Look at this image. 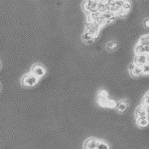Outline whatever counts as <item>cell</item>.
<instances>
[{"label": "cell", "mask_w": 149, "mask_h": 149, "mask_svg": "<svg viewBox=\"0 0 149 149\" xmlns=\"http://www.w3.org/2000/svg\"><path fill=\"white\" fill-rule=\"evenodd\" d=\"M142 118H148V111L147 108L141 104L138 107H136L135 109V119L138 120Z\"/></svg>", "instance_id": "cell-5"}, {"label": "cell", "mask_w": 149, "mask_h": 149, "mask_svg": "<svg viewBox=\"0 0 149 149\" xmlns=\"http://www.w3.org/2000/svg\"><path fill=\"white\" fill-rule=\"evenodd\" d=\"M141 67H142L143 74H145V75H149V63H145Z\"/></svg>", "instance_id": "cell-21"}, {"label": "cell", "mask_w": 149, "mask_h": 149, "mask_svg": "<svg viewBox=\"0 0 149 149\" xmlns=\"http://www.w3.org/2000/svg\"><path fill=\"white\" fill-rule=\"evenodd\" d=\"M138 43L144 47H148L149 46V34H145V35L141 36V37L139 38Z\"/></svg>", "instance_id": "cell-14"}, {"label": "cell", "mask_w": 149, "mask_h": 149, "mask_svg": "<svg viewBox=\"0 0 149 149\" xmlns=\"http://www.w3.org/2000/svg\"><path fill=\"white\" fill-rule=\"evenodd\" d=\"M109 93L105 90H100V93L97 95V103L102 107H107V101H109Z\"/></svg>", "instance_id": "cell-6"}, {"label": "cell", "mask_w": 149, "mask_h": 149, "mask_svg": "<svg viewBox=\"0 0 149 149\" xmlns=\"http://www.w3.org/2000/svg\"><path fill=\"white\" fill-rule=\"evenodd\" d=\"M145 63H147V59H146V54H139L135 55L133 60V64L137 66H142Z\"/></svg>", "instance_id": "cell-9"}, {"label": "cell", "mask_w": 149, "mask_h": 149, "mask_svg": "<svg viewBox=\"0 0 149 149\" xmlns=\"http://www.w3.org/2000/svg\"><path fill=\"white\" fill-rule=\"evenodd\" d=\"M98 140L95 138H88L84 143V148L85 149H97Z\"/></svg>", "instance_id": "cell-8"}, {"label": "cell", "mask_w": 149, "mask_h": 149, "mask_svg": "<svg viewBox=\"0 0 149 149\" xmlns=\"http://www.w3.org/2000/svg\"><path fill=\"white\" fill-rule=\"evenodd\" d=\"M116 104L117 102L115 101L113 99H109V101H107V108H115L116 107Z\"/></svg>", "instance_id": "cell-20"}, {"label": "cell", "mask_w": 149, "mask_h": 149, "mask_svg": "<svg viewBox=\"0 0 149 149\" xmlns=\"http://www.w3.org/2000/svg\"><path fill=\"white\" fill-rule=\"evenodd\" d=\"M102 18L103 19V21H104L105 24H110L112 22H114L115 20H116L117 16L116 14L114 13V12H111V11H105L102 13Z\"/></svg>", "instance_id": "cell-7"}, {"label": "cell", "mask_w": 149, "mask_h": 149, "mask_svg": "<svg viewBox=\"0 0 149 149\" xmlns=\"http://www.w3.org/2000/svg\"><path fill=\"white\" fill-rule=\"evenodd\" d=\"M22 84L25 86H28V87H32V86H35L36 84L38 83V81H39V79H38L36 76L33 75L31 72H29V73H26L24 74V76L22 77Z\"/></svg>", "instance_id": "cell-1"}, {"label": "cell", "mask_w": 149, "mask_h": 149, "mask_svg": "<svg viewBox=\"0 0 149 149\" xmlns=\"http://www.w3.org/2000/svg\"><path fill=\"white\" fill-rule=\"evenodd\" d=\"M31 73L34 76H36L38 79H40L46 74V69H45V67L43 65L36 63L32 66V68H31Z\"/></svg>", "instance_id": "cell-4"}, {"label": "cell", "mask_w": 149, "mask_h": 149, "mask_svg": "<svg viewBox=\"0 0 149 149\" xmlns=\"http://www.w3.org/2000/svg\"><path fill=\"white\" fill-rule=\"evenodd\" d=\"M147 53L149 54V46H148V51H147Z\"/></svg>", "instance_id": "cell-25"}, {"label": "cell", "mask_w": 149, "mask_h": 149, "mask_svg": "<svg viewBox=\"0 0 149 149\" xmlns=\"http://www.w3.org/2000/svg\"><path fill=\"white\" fill-rule=\"evenodd\" d=\"M128 100H126V99H122L120 100V101H118L117 102V104H116V109H117V111L118 112H124V111H126V109H127V107H128Z\"/></svg>", "instance_id": "cell-11"}, {"label": "cell", "mask_w": 149, "mask_h": 149, "mask_svg": "<svg viewBox=\"0 0 149 149\" xmlns=\"http://www.w3.org/2000/svg\"><path fill=\"white\" fill-rule=\"evenodd\" d=\"M83 8L85 9L86 13L88 15L93 13V12L97 11V1H93V0H88L85 1L83 3Z\"/></svg>", "instance_id": "cell-3"}, {"label": "cell", "mask_w": 149, "mask_h": 149, "mask_svg": "<svg viewBox=\"0 0 149 149\" xmlns=\"http://www.w3.org/2000/svg\"><path fill=\"white\" fill-rule=\"evenodd\" d=\"M146 59H147V63H149V54H146Z\"/></svg>", "instance_id": "cell-24"}, {"label": "cell", "mask_w": 149, "mask_h": 149, "mask_svg": "<svg viewBox=\"0 0 149 149\" xmlns=\"http://www.w3.org/2000/svg\"><path fill=\"white\" fill-rule=\"evenodd\" d=\"M117 44L116 42L113 41V40H110V41H109L107 43V49L109 50V51H112V50H114L115 48H116Z\"/></svg>", "instance_id": "cell-18"}, {"label": "cell", "mask_w": 149, "mask_h": 149, "mask_svg": "<svg viewBox=\"0 0 149 149\" xmlns=\"http://www.w3.org/2000/svg\"><path fill=\"white\" fill-rule=\"evenodd\" d=\"M146 94H147V95L149 96V91H148V92H147V93H146Z\"/></svg>", "instance_id": "cell-26"}, {"label": "cell", "mask_w": 149, "mask_h": 149, "mask_svg": "<svg viewBox=\"0 0 149 149\" xmlns=\"http://www.w3.org/2000/svg\"><path fill=\"white\" fill-rule=\"evenodd\" d=\"M97 149H109V145L105 142V141L98 140L97 145Z\"/></svg>", "instance_id": "cell-17"}, {"label": "cell", "mask_w": 149, "mask_h": 149, "mask_svg": "<svg viewBox=\"0 0 149 149\" xmlns=\"http://www.w3.org/2000/svg\"><path fill=\"white\" fill-rule=\"evenodd\" d=\"M129 73H130V75L133 76V77H139V76H141L143 74L142 67L135 65V66H134V68H133V70H132L131 72H129Z\"/></svg>", "instance_id": "cell-13"}, {"label": "cell", "mask_w": 149, "mask_h": 149, "mask_svg": "<svg viewBox=\"0 0 149 149\" xmlns=\"http://www.w3.org/2000/svg\"><path fill=\"white\" fill-rule=\"evenodd\" d=\"M147 51H148V47H144L142 45L139 44V43L135 44V46H134V53H135V55L147 54Z\"/></svg>", "instance_id": "cell-12"}, {"label": "cell", "mask_w": 149, "mask_h": 149, "mask_svg": "<svg viewBox=\"0 0 149 149\" xmlns=\"http://www.w3.org/2000/svg\"><path fill=\"white\" fill-rule=\"evenodd\" d=\"M81 40H83L85 43H86V44H91V43H93V41H95V36H93V34H91L90 32L85 31V32L81 34Z\"/></svg>", "instance_id": "cell-10"}, {"label": "cell", "mask_w": 149, "mask_h": 149, "mask_svg": "<svg viewBox=\"0 0 149 149\" xmlns=\"http://www.w3.org/2000/svg\"><path fill=\"white\" fill-rule=\"evenodd\" d=\"M143 26H144L145 28H149V18L144 19V21H143Z\"/></svg>", "instance_id": "cell-23"}, {"label": "cell", "mask_w": 149, "mask_h": 149, "mask_svg": "<svg viewBox=\"0 0 149 149\" xmlns=\"http://www.w3.org/2000/svg\"><path fill=\"white\" fill-rule=\"evenodd\" d=\"M142 105H144L145 107L149 106V96L147 94L144 95L143 97V101H142Z\"/></svg>", "instance_id": "cell-22"}, {"label": "cell", "mask_w": 149, "mask_h": 149, "mask_svg": "<svg viewBox=\"0 0 149 149\" xmlns=\"http://www.w3.org/2000/svg\"><path fill=\"white\" fill-rule=\"evenodd\" d=\"M131 8H132V3H131V2L130 1H124L123 6H122V9H123L126 13H128V12L131 10Z\"/></svg>", "instance_id": "cell-19"}, {"label": "cell", "mask_w": 149, "mask_h": 149, "mask_svg": "<svg viewBox=\"0 0 149 149\" xmlns=\"http://www.w3.org/2000/svg\"><path fill=\"white\" fill-rule=\"evenodd\" d=\"M136 124L140 128H145V127H147L149 125V118H142V119L136 120Z\"/></svg>", "instance_id": "cell-15"}, {"label": "cell", "mask_w": 149, "mask_h": 149, "mask_svg": "<svg viewBox=\"0 0 149 149\" xmlns=\"http://www.w3.org/2000/svg\"><path fill=\"white\" fill-rule=\"evenodd\" d=\"M100 29H102V27L95 22H86V30L85 31H88V32H90L91 34H93L95 36V39H97L98 37V35H100Z\"/></svg>", "instance_id": "cell-2"}, {"label": "cell", "mask_w": 149, "mask_h": 149, "mask_svg": "<svg viewBox=\"0 0 149 149\" xmlns=\"http://www.w3.org/2000/svg\"><path fill=\"white\" fill-rule=\"evenodd\" d=\"M97 11L100 13L107 11V1H97Z\"/></svg>", "instance_id": "cell-16"}]
</instances>
